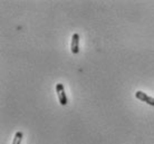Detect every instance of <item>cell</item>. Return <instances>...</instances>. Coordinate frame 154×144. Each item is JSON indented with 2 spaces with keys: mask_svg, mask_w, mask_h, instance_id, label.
I'll list each match as a JSON object with an SVG mask.
<instances>
[{
  "mask_svg": "<svg viewBox=\"0 0 154 144\" xmlns=\"http://www.w3.org/2000/svg\"><path fill=\"white\" fill-rule=\"evenodd\" d=\"M135 97L137 98V100H140V101L145 102L149 105L154 106V98L152 97V96H149V95H146L145 93L141 92V90H137V92L135 93Z\"/></svg>",
  "mask_w": 154,
  "mask_h": 144,
  "instance_id": "obj_3",
  "label": "cell"
},
{
  "mask_svg": "<svg viewBox=\"0 0 154 144\" xmlns=\"http://www.w3.org/2000/svg\"><path fill=\"white\" fill-rule=\"evenodd\" d=\"M23 137V132H20V131H18V132H16L15 137H14V141H12V144H21Z\"/></svg>",
  "mask_w": 154,
  "mask_h": 144,
  "instance_id": "obj_4",
  "label": "cell"
},
{
  "mask_svg": "<svg viewBox=\"0 0 154 144\" xmlns=\"http://www.w3.org/2000/svg\"><path fill=\"white\" fill-rule=\"evenodd\" d=\"M70 51L74 55H77L79 53V35L75 32L72 36V43H70Z\"/></svg>",
  "mask_w": 154,
  "mask_h": 144,
  "instance_id": "obj_2",
  "label": "cell"
},
{
  "mask_svg": "<svg viewBox=\"0 0 154 144\" xmlns=\"http://www.w3.org/2000/svg\"><path fill=\"white\" fill-rule=\"evenodd\" d=\"M56 92H57V95H58V100H59V103H60V105L65 106L67 105V96H66L65 94V90H64V85L63 84H57L56 85Z\"/></svg>",
  "mask_w": 154,
  "mask_h": 144,
  "instance_id": "obj_1",
  "label": "cell"
}]
</instances>
